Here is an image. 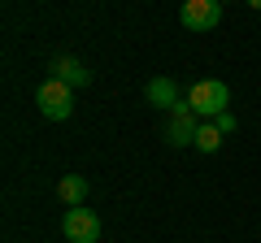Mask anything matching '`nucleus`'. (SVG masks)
Returning <instances> with one entry per match:
<instances>
[{"mask_svg":"<svg viewBox=\"0 0 261 243\" xmlns=\"http://www.w3.org/2000/svg\"><path fill=\"white\" fill-rule=\"evenodd\" d=\"M187 104H192V113H196L200 122H205V117H218V113H226V104H231V87H226L222 78H205V83L192 87Z\"/></svg>","mask_w":261,"mask_h":243,"instance_id":"1","label":"nucleus"},{"mask_svg":"<svg viewBox=\"0 0 261 243\" xmlns=\"http://www.w3.org/2000/svg\"><path fill=\"white\" fill-rule=\"evenodd\" d=\"M35 104H39V113H44L48 122H65L74 113V87H65L61 78H48L35 92Z\"/></svg>","mask_w":261,"mask_h":243,"instance_id":"2","label":"nucleus"},{"mask_svg":"<svg viewBox=\"0 0 261 243\" xmlns=\"http://www.w3.org/2000/svg\"><path fill=\"white\" fill-rule=\"evenodd\" d=\"M196 131H200V122H196L192 104H174L166 131H161V139H166L170 148H187V143H196Z\"/></svg>","mask_w":261,"mask_h":243,"instance_id":"3","label":"nucleus"},{"mask_svg":"<svg viewBox=\"0 0 261 243\" xmlns=\"http://www.w3.org/2000/svg\"><path fill=\"white\" fill-rule=\"evenodd\" d=\"M61 230H65V239L70 243H96L100 239V217L92 213V208H65V217H61Z\"/></svg>","mask_w":261,"mask_h":243,"instance_id":"4","label":"nucleus"},{"mask_svg":"<svg viewBox=\"0 0 261 243\" xmlns=\"http://www.w3.org/2000/svg\"><path fill=\"white\" fill-rule=\"evenodd\" d=\"M178 18L187 31H214L222 22V0H183Z\"/></svg>","mask_w":261,"mask_h":243,"instance_id":"5","label":"nucleus"},{"mask_svg":"<svg viewBox=\"0 0 261 243\" xmlns=\"http://www.w3.org/2000/svg\"><path fill=\"white\" fill-rule=\"evenodd\" d=\"M53 78H61L65 87H87L92 83V70H87L79 56H57L53 61Z\"/></svg>","mask_w":261,"mask_h":243,"instance_id":"6","label":"nucleus"},{"mask_svg":"<svg viewBox=\"0 0 261 243\" xmlns=\"http://www.w3.org/2000/svg\"><path fill=\"white\" fill-rule=\"evenodd\" d=\"M144 96H148V104H152V109H166V113L178 104V87H174V78H152Z\"/></svg>","mask_w":261,"mask_h":243,"instance_id":"7","label":"nucleus"},{"mask_svg":"<svg viewBox=\"0 0 261 243\" xmlns=\"http://www.w3.org/2000/svg\"><path fill=\"white\" fill-rule=\"evenodd\" d=\"M57 196H61L65 208H79V204L87 200V178H83V174H65L61 183H57Z\"/></svg>","mask_w":261,"mask_h":243,"instance_id":"8","label":"nucleus"},{"mask_svg":"<svg viewBox=\"0 0 261 243\" xmlns=\"http://www.w3.org/2000/svg\"><path fill=\"white\" fill-rule=\"evenodd\" d=\"M192 148H200V152H218L222 148V131H218L214 122H200V131H196V143Z\"/></svg>","mask_w":261,"mask_h":243,"instance_id":"9","label":"nucleus"},{"mask_svg":"<svg viewBox=\"0 0 261 243\" xmlns=\"http://www.w3.org/2000/svg\"><path fill=\"white\" fill-rule=\"evenodd\" d=\"M214 126H218L222 135H231V131H235V113H231V109H226V113H218V117H214Z\"/></svg>","mask_w":261,"mask_h":243,"instance_id":"10","label":"nucleus"},{"mask_svg":"<svg viewBox=\"0 0 261 243\" xmlns=\"http://www.w3.org/2000/svg\"><path fill=\"white\" fill-rule=\"evenodd\" d=\"M248 5H252V9H261V0H248Z\"/></svg>","mask_w":261,"mask_h":243,"instance_id":"11","label":"nucleus"}]
</instances>
